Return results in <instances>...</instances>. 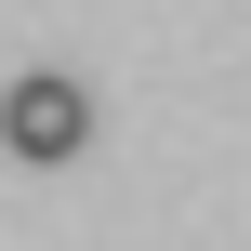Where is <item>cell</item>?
Segmentation results:
<instances>
[{"label": "cell", "mask_w": 251, "mask_h": 251, "mask_svg": "<svg viewBox=\"0 0 251 251\" xmlns=\"http://www.w3.org/2000/svg\"><path fill=\"white\" fill-rule=\"evenodd\" d=\"M0 146H13V159H79V146H93V93H79L66 66H26V79L0 93Z\"/></svg>", "instance_id": "6da1fadb"}]
</instances>
